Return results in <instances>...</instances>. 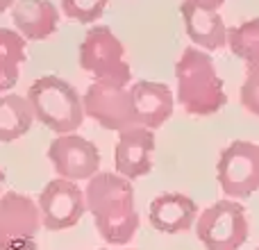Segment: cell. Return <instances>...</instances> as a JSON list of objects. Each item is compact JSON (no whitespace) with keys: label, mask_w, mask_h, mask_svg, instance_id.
<instances>
[{"label":"cell","mask_w":259,"mask_h":250,"mask_svg":"<svg viewBox=\"0 0 259 250\" xmlns=\"http://www.w3.org/2000/svg\"><path fill=\"white\" fill-rule=\"evenodd\" d=\"M257 250H259V248H257Z\"/></svg>","instance_id":"cb8c5ba5"},{"label":"cell","mask_w":259,"mask_h":250,"mask_svg":"<svg viewBox=\"0 0 259 250\" xmlns=\"http://www.w3.org/2000/svg\"><path fill=\"white\" fill-rule=\"evenodd\" d=\"M221 191L228 198H248L259 189V143L237 139L219 157L216 164Z\"/></svg>","instance_id":"52a82bcc"},{"label":"cell","mask_w":259,"mask_h":250,"mask_svg":"<svg viewBox=\"0 0 259 250\" xmlns=\"http://www.w3.org/2000/svg\"><path fill=\"white\" fill-rule=\"evenodd\" d=\"M82 107H84V116L94 118L105 130L123 132V130L137 128L130 87L125 85L109 80H94L82 96Z\"/></svg>","instance_id":"ba28073f"},{"label":"cell","mask_w":259,"mask_h":250,"mask_svg":"<svg viewBox=\"0 0 259 250\" xmlns=\"http://www.w3.org/2000/svg\"><path fill=\"white\" fill-rule=\"evenodd\" d=\"M27 103L32 107L34 121L53 130L55 134H71L80 130L84 121L82 96L77 89L57 75L36 77L27 89Z\"/></svg>","instance_id":"3957f363"},{"label":"cell","mask_w":259,"mask_h":250,"mask_svg":"<svg viewBox=\"0 0 259 250\" xmlns=\"http://www.w3.org/2000/svg\"><path fill=\"white\" fill-rule=\"evenodd\" d=\"M36 207L41 214V225L50 232H62L77 225L84 216V189H80L77 182L71 180L55 178L41 189Z\"/></svg>","instance_id":"9c48e42d"},{"label":"cell","mask_w":259,"mask_h":250,"mask_svg":"<svg viewBox=\"0 0 259 250\" xmlns=\"http://www.w3.org/2000/svg\"><path fill=\"white\" fill-rule=\"evenodd\" d=\"M148 219L155 230L164 234H180L191 230L198 219V205L184 193H159L152 198Z\"/></svg>","instance_id":"5bb4252c"},{"label":"cell","mask_w":259,"mask_h":250,"mask_svg":"<svg viewBox=\"0 0 259 250\" xmlns=\"http://www.w3.org/2000/svg\"><path fill=\"white\" fill-rule=\"evenodd\" d=\"M41 228L34 198L18 191L0 196V250H36Z\"/></svg>","instance_id":"8992f818"},{"label":"cell","mask_w":259,"mask_h":250,"mask_svg":"<svg viewBox=\"0 0 259 250\" xmlns=\"http://www.w3.org/2000/svg\"><path fill=\"white\" fill-rule=\"evenodd\" d=\"M12 21L25 41H44L57 32L59 9L50 0H18L12 7Z\"/></svg>","instance_id":"2e32d148"},{"label":"cell","mask_w":259,"mask_h":250,"mask_svg":"<svg viewBox=\"0 0 259 250\" xmlns=\"http://www.w3.org/2000/svg\"><path fill=\"white\" fill-rule=\"evenodd\" d=\"M48 159L59 178L71 182H89L96 173H100L98 146L77 132L57 134V139H53L48 146Z\"/></svg>","instance_id":"30bf717a"},{"label":"cell","mask_w":259,"mask_h":250,"mask_svg":"<svg viewBox=\"0 0 259 250\" xmlns=\"http://www.w3.org/2000/svg\"><path fill=\"white\" fill-rule=\"evenodd\" d=\"M34 114L25 96L0 94V143H12L30 132Z\"/></svg>","instance_id":"e0dca14e"},{"label":"cell","mask_w":259,"mask_h":250,"mask_svg":"<svg viewBox=\"0 0 259 250\" xmlns=\"http://www.w3.org/2000/svg\"><path fill=\"white\" fill-rule=\"evenodd\" d=\"M134 118L139 128H148L155 132L170 118L175 107V98L170 94V87L164 82L139 80L130 87Z\"/></svg>","instance_id":"4fadbf2b"},{"label":"cell","mask_w":259,"mask_h":250,"mask_svg":"<svg viewBox=\"0 0 259 250\" xmlns=\"http://www.w3.org/2000/svg\"><path fill=\"white\" fill-rule=\"evenodd\" d=\"M12 7H14V0H0V14L12 9Z\"/></svg>","instance_id":"44dd1931"},{"label":"cell","mask_w":259,"mask_h":250,"mask_svg":"<svg viewBox=\"0 0 259 250\" xmlns=\"http://www.w3.org/2000/svg\"><path fill=\"white\" fill-rule=\"evenodd\" d=\"M121 250H132V248H121Z\"/></svg>","instance_id":"603a6c76"},{"label":"cell","mask_w":259,"mask_h":250,"mask_svg":"<svg viewBox=\"0 0 259 250\" xmlns=\"http://www.w3.org/2000/svg\"><path fill=\"white\" fill-rule=\"evenodd\" d=\"M196 234L207 250H239L248 241L250 223L241 202L216 200L196 219Z\"/></svg>","instance_id":"5b68a950"},{"label":"cell","mask_w":259,"mask_h":250,"mask_svg":"<svg viewBox=\"0 0 259 250\" xmlns=\"http://www.w3.org/2000/svg\"><path fill=\"white\" fill-rule=\"evenodd\" d=\"M25 64V39L16 30L0 27V94H7L21 77Z\"/></svg>","instance_id":"ac0fdd59"},{"label":"cell","mask_w":259,"mask_h":250,"mask_svg":"<svg viewBox=\"0 0 259 250\" xmlns=\"http://www.w3.org/2000/svg\"><path fill=\"white\" fill-rule=\"evenodd\" d=\"M87 212L109 246H127L139 230L134 187L118 173L100 171L84 189Z\"/></svg>","instance_id":"6da1fadb"},{"label":"cell","mask_w":259,"mask_h":250,"mask_svg":"<svg viewBox=\"0 0 259 250\" xmlns=\"http://www.w3.org/2000/svg\"><path fill=\"white\" fill-rule=\"evenodd\" d=\"M180 12H182L187 36L200 50L209 53V50H219L228 44V27L219 12L200 7L193 0H182Z\"/></svg>","instance_id":"9a60e30c"},{"label":"cell","mask_w":259,"mask_h":250,"mask_svg":"<svg viewBox=\"0 0 259 250\" xmlns=\"http://www.w3.org/2000/svg\"><path fill=\"white\" fill-rule=\"evenodd\" d=\"M228 46L239 59L246 62V80L239 89L243 109L259 118V18L228 30Z\"/></svg>","instance_id":"8fae6325"},{"label":"cell","mask_w":259,"mask_h":250,"mask_svg":"<svg viewBox=\"0 0 259 250\" xmlns=\"http://www.w3.org/2000/svg\"><path fill=\"white\" fill-rule=\"evenodd\" d=\"M107 3L109 0H62V12L71 21L82 23V25H91L105 14Z\"/></svg>","instance_id":"d6986e66"},{"label":"cell","mask_w":259,"mask_h":250,"mask_svg":"<svg viewBox=\"0 0 259 250\" xmlns=\"http://www.w3.org/2000/svg\"><path fill=\"white\" fill-rule=\"evenodd\" d=\"M80 66L94 75V80H109L118 85L132 82V71L125 59V46L107 25H94L87 30L77 50Z\"/></svg>","instance_id":"277c9868"},{"label":"cell","mask_w":259,"mask_h":250,"mask_svg":"<svg viewBox=\"0 0 259 250\" xmlns=\"http://www.w3.org/2000/svg\"><path fill=\"white\" fill-rule=\"evenodd\" d=\"M155 155V132L148 128H130L118 132V141L114 146V169L121 178L137 180L152 171Z\"/></svg>","instance_id":"7c38bea8"},{"label":"cell","mask_w":259,"mask_h":250,"mask_svg":"<svg viewBox=\"0 0 259 250\" xmlns=\"http://www.w3.org/2000/svg\"><path fill=\"white\" fill-rule=\"evenodd\" d=\"M196 5H200V7L205 9H214V12H219V7L225 3V0H193Z\"/></svg>","instance_id":"ffe728a7"},{"label":"cell","mask_w":259,"mask_h":250,"mask_svg":"<svg viewBox=\"0 0 259 250\" xmlns=\"http://www.w3.org/2000/svg\"><path fill=\"white\" fill-rule=\"evenodd\" d=\"M3 184H5V171H3V166H0V196H3Z\"/></svg>","instance_id":"7402d4cb"},{"label":"cell","mask_w":259,"mask_h":250,"mask_svg":"<svg viewBox=\"0 0 259 250\" xmlns=\"http://www.w3.org/2000/svg\"><path fill=\"white\" fill-rule=\"evenodd\" d=\"M178 103L191 116H211L221 112L228 96L214 59L200 48H184L175 64Z\"/></svg>","instance_id":"7a4b0ae2"}]
</instances>
